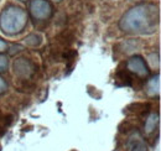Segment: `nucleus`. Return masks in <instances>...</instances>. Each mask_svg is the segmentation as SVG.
<instances>
[{
    "instance_id": "nucleus-11",
    "label": "nucleus",
    "mask_w": 161,
    "mask_h": 151,
    "mask_svg": "<svg viewBox=\"0 0 161 151\" xmlns=\"http://www.w3.org/2000/svg\"><path fill=\"white\" fill-rule=\"evenodd\" d=\"M6 89H8V84H6V82L4 81V78H3V77H0V94L5 93V92H6Z\"/></svg>"
},
{
    "instance_id": "nucleus-5",
    "label": "nucleus",
    "mask_w": 161,
    "mask_h": 151,
    "mask_svg": "<svg viewBox=\"0 0 161 151\" xmlns=\"http://www.w3.org/2000/svg\"><path fill=\"white\" fill-rule=\"evenodd\" d=\"M35 64L27 58H18L14 61V73L19 78L27 79L35 73Z\"/></svg>"
},
{
    "instance_id": "nucleus-14",
    "label": "nucleus",
    "mask_w": 161,
    "mask_h": 151,
    "mask_svg": "<svg viewBox=\"0 0 161 151\" xmlns=\"http://www.w3.org/2000/svg\"><path fill=\"white\" fill-rule=\"evenodd\" d=\"M133 1H141V0H133Z\"/></svg>"
},
{
    "instance_id": "nucleus-12",
    "label": "nucleus",
    "mask_w": 161,
    "mask_h": 151,
    "mask_svg": "<svg viewBox=\"0 0 161 151\" xmlns=\"http://www.w3.org/2000/svg\"><path fill=\"white\" fill-rule=\"evenodd\" d=\"M133 151H146V148H145V145H144L142 143H138V144H135V146L133 148Z\"/></svg>"
},
{
    "instance_id": "nucleus-1",
    "label": "nucleus",
    "mask_w": 161,
    "mask_h": 151,
    "mask_svg": "<svg viewBox=\"0 0 161 151\" xmlns=\"http://www.w3.org/2000/svg\"><path fill=\"white\" fill-rule=\"evenodd\" d=\"M159 8L155 4H139L129 9L119 21L120 29L130 35H150L159 25Z\"/></svg>"
},
{
    "instance_id": "nucleus-7",
    "label": "nucleus",
    "mask_w": 161,
    "mask_h": 151,
    "mask_svg": "<svg viewBox=\"0 0 161 151\" xmlns=\"http://www.w3.org/2000/svg\"><path fill=\"white\" fill-rule=\"evenodd\" d=\"M158 126H159V115L156 113H151L145 120V132L151 134L158 129Z\"/></svg>"
},
{
    "instance_id": "nucleus-8",
    "label": "nucleus",
    "mask_w": 161,
    "mask_h": 151,
    "mask_svg": "<svg viewBox=\"0 0 161 151\" xmlns=\"http://www.w3.org/2000/svg\"><path fill=\"white\" fill-rule=\"evenodd\" d=\"M26 43L29 46H32V47H36L41 43V36L37 34H32L30 36L26 37Z\"/></svg>"
},
{
    "instance_id": "nucleus-6",
    "label": "nucleus",
    "mask_w": 161,
    "mask_h": 151,
    "mask_svg": "<svg viewBox=\"0 0 161 151\" xmlns=\"http://www.w3.org/2000/svg\"><path fill=\"white\" fill-rule=\"evenodd\" d=\"M146 93L150 97L159 95L160 93V76L158 75L156 77H153L147 84H146Z\"/></svg>"
},
{
    "instance_id": "nucleus-16",
    "label": "nucleus",
    "mask_w": 161,
    "mask_h": 151,
    "mask_svg": "<svg viewBox=\"0 0 161 151\" xmlns=\"http://www.w3.org/2000/svg\"><path fill=\"white\" fill-rule=\"evenodd\" d=\"M21 1H26V0H21Z\"/></svg>"
},
{
    "instance_id": "nucleus-2",
    "label": "nucleus",
    "mask_w": 161,
    "mask_h": 151,
    "mask_svg": "<svg viewBox=\"0 0 161 151\" xmlns=\"http://www.w3.org/2000/svg\"><path fill=\"white\" fill-rule=\"evenodd\" d=\"M27 13L16 5H9L0 13V30L10 36L22 32L27 25Z\"/></svg>"
},
{
    "instance_id": "nucleus-4",
    "label": "nucleus",
    "mask_w": 161,
    "mask_h": 151,
    "mask_svg": "<svg viewBox=\"0 0 161 151\" xmlns=\"http://www.w3.org/2000/svg\"><path fill=\"white\" fill-rule=\"evenodd\" d=\"M126 70L128 72L138 76L140 78H145L150 75V70L146 64V62L140 56H134L126 62Z\"/></svg>"
},
{
    "instance_id": "nucleus-15",
    "label": "nucleus",
    "mask_w": 161,
    "mask_h": 151,
    "mask_svg": "<svg viewBox=\"0 0 161 151\" xmlns=\"http://www.w3.org/2000/svg\"><path fill=\"white\" fill-rule=\"evenodd\" d=\"M53 1H61V0H53Z\"/></svg>"
},
{
    "instance_id": "nucleus-13",
    "label": "nucleus",
    "mask_w": 161,
    "mask_h": 151,
    "mask_svg": "<svg viewBox=\"0 0 161 151\" xmlns=\"http://www.w3.org/2000/svg\"><path fill=\"white\" fill-rule=\"evenodd\" d=\"M6 48H8V43L4 40L0 38V53L4 52V51H6Z\"/></svg>"
},
{
    "instance_id": "nucleus-10",
    "label": "nucleus",
    "mask_w": 161,
    "mask_h": 151,
    "mask_svg": "<svg viewBox=\"0 0 161 151\" xmlns=\"http://www.w3.org/2000/svg\"><path fill=\"white\" fill-rule=\"evenodd\" d=\"M8 64H9L8 57L5 56V55H1L0 53V73L1 72H5L8 70Z\"/></svg>"
},
{
    "instance_id": "nucleus-9",
    "label": "nucleus",
    "mask_w": 161,
    "mask_h": 151,
    "mask_svg": "<svg viewBox=\"0 0 161 151\" xmlns=\"http://www.w3.org/2000/svg\"><path fill=\"white\" fill-rule=\"evenodd\" d=\"M147 62L150 63V66H151L153 68H155V67L158 68V67L160 66V58H159V55L155 53V52L151 53L150 56L147 57Z\"/></svg>"
},
{
    "instance_id": "nucleus-3",
    "label": "nucleus",
    "mask_w": 161,
    "mask_h": 151,
    "mask_svg": "<svg viewBox=\"0 0 161 151\" xmlns=\"http://www.w3.org/2000/svg\"><path fill=\"white\" fill-rule=\"evenodd\" d=\"M29 11L35 20H48L53 14L52 4L48 0H31L29 4Z\"/></svg>"
}]
</instances>
